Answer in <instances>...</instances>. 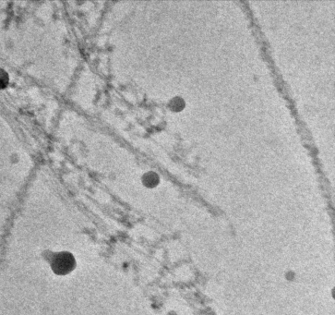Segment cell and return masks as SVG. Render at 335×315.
I'll return each mask as SVG.
<instances>
[{
	"label": "cell",
	"instance_id": "6da1fadb",
	"mask_svg": "<svg viewBox=\"0 0 335 315\" xmlns=\"http://www.w3.org/2000/svg\"><path fill=\"white\" fill-rule=\"evenodd\" d=\"M159 181L158 176L153 172H149L143 177V182L146 186H154Z\"/></svg>",
	"mask_w": 335,
	"mask_h": 315
},
{
	"label": "cell",
	"instance_id": "7a4b0ae2",
	"mask_svg": "<svg viewBox=\"0 0 335 315\" xmlns=\"http://www.w3.org/2000/svg\"><path fill=\"white\" fill-rule=\"evenodd\" d=\"M170 106H171V108H172L173 110L180 111L183 108V106H184V102L182 101V99L176 97V98H174V99L171 101Z\"/></svg>",
	"mask_w": 335,
	"mask_h": 315
}]
</instances>
